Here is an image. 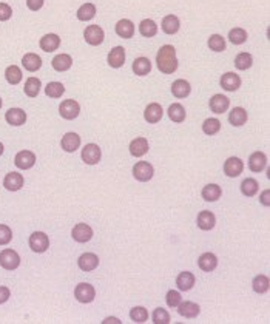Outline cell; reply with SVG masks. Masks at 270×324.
I'll list each match as a JSON object with an SVG mask.
<instances>
[{"mask_svg": "<svg viewBox=\"0 0 270 324\" xmlns=\"http://www.w3.org/2000/svg\"><path fill=\"white\" fill-rule=\"evenodd\" d=\"M156 65L162 74H173L178 70L176 50L173 45H164L156 54Z\"/></svg>", "mask_w": 270, "mask_h": 324, "instance_id": "cell-1", "label": "cell"}, {"mask_svg": "<svg viewBox=\"0 0 270 324\" xmlns=\"http://www.w3.org/2000/svg\"><path fill=\"white\" fill-rule=\"evenodd\" d=\"M155 175V169L150 162H145V160H139L138 164H134L133 167V176L136 181L139 182H147L153 178Z\"/></svg>", "mask_w": 270, "mask_h": 324, "instance_id": "cell-2", "label": "cell"}, {"mask_svg": "<svg viewBox=\"0 0 270 324\" xmlns=\"http://www.w3.org/2000/svg\"><path fill=\"white\" fill-rule=\"evenodd\" d=\"M0 266L7 270H16L20 266V256L13 249H5L0 252Z\"/></svg>", "mask_w": 270, "mask_h": 324, "instance_id": "cell-3", "label": "cell"}, {"mask_svg": "<svg viewBox=\"0 0 270 324\" xmlns=\"http://www.w3.org/2000/svg\"><path fill=\"white\" fill-rule=\"evenodd\" d=\"M30 247L36 253H44L50 247V239L44 232H34L30 236Z\"/></svg>", "mask_w": 270, "mask_h": 324, "instance_id": "cell-4", "label": "cell"}, {"mask_svg": "<svg viewBox=\"0 0 270 324\" xmlns=\"http://www.w3.org/2000/svg\"><path fill=\"white\" fill-rule=\"evenodd\" d=\"M84 37H85V42L91 47H97L103 42L105 39V33L99 25H90L85 28L84 31Z\"/></svg>", "mask_w": 270, "mask_h": 324, "instance_id": "cell-5", "label": "cell"}, {"mask_svg": "<svg viewBox=\"0 0 270 324\" xmlns=\"http://www.w3.org/2000/svg\"><path fill=\"white\" fill-rule=\"evenodd\" d=\"M79 113H80V105L76 102L74 99L64 100V102L59 105V114L67 120L76 119L79 116Z\"/></svg>", "mask_w": 270, "mask_h": 324, "instance_id": "cell-6", "label": "cell"}, {"mask_svg": "<svg viewBox=\"0 0 270 324\" xmlns=\"http://www.w3.org/2000/svg\"><path fill=\"white\" fill-rule=\"evenodd\" d=\"M74 296L79 302H84V304H88L91 302L96 296V290L91 284H87V282H80V284L76 286L74 289Z\"/></svg>", "mask_w": 270, "mask_h": 324, "instance_id": "cell-7", "label": "cell"}, {"mask_svg": "<svg viewBox=\"0 0 270 324\" xmlns=\"http://www.w3.org/2000/svg\"><path fill=\"white\" fill-rule=\"evenodd\" d=\"M14 164L20 170H28L36 164V154L30 150H22L19 151L14 157Z\"/></svg>", "mask_w": 270, "mask_h": 324, "instance_id": "cell-8", "label": "cell"}, {"mask_svg": "<svg viewBox=\"0 0 270 324\" xmlns=\"http://www.w3.org/2000/svg\"><path fill=\"white\" fill-rule=\"evenodd\" d=\"M244 170V162L236 157V156H232L228 157L225 162H224V173L228 176V178H236L242 173Z\"/></svg>", "mask_w": 270, "mask_h": 324, "instance_id": "cell-9", "label": "cell"}, {"mask_svg": "<svg viewBox=\"0 0 270 324\" xmlns=\"http://www.w3.org/2000/svg\"><path fill=\"white\" fill-rule=\"evenodd\" d=\"M100 156H102L100 148L96 144H87L82 148V160L88 166H96L100 160Z\"/></svg>", "mask_w": 270, "mask_h": 324, "instance_id": "cell-10", "label": "cell"}, {"mask_svg": "<svg viewBox=\"0 0 270 324\" xmlns=\"http://www.w3.org/2000/svg\"><path fill=\"white\" fill-rule=\"evenodd\" d=\"M71 236H73V239L76 242H88L93 238V229L88 224L80 222V224H77V226L73 227Z\"/></svg>", "mask_w": 270, "mask_h": 324, "instance_id": "cell-11", "label": "cell"}, {"mask_svg": "<svg viewBox=\"0 0 270 324\" xmlns=\"http://www.w3.org/2000/svg\"><path fill=\"white\" fill-rule=\"evenodd\" d=\"M219 85L225 91H236L241 87V77L235 73H225L219 79Z\"/></svg>", "mask_w": 270, "mask_h": 324, "instance_id": "cell-12", "label": "cell"}, {"mask_svg": "<svg viewBox=\"0 0 270 324\" xmlns=\"http://www.w3.org/2000/svg\"><path fill=\"white\" fill-rule=\"evenodd\" d=\"M267 167V156L262 151H255L248 157V169L253 173H261Z\"/></svg>", "mask_w": 270, "mask_h": 324, "instance_id": "cell-13", "label": "cell"}, {"mask_svg": "<svg viewBox=\"0 0 270 324\" xmlns=\"http://www.w3.org/2000/svg\"><path fill=\"white\" fill-rule=\"evenodd\" d=\"M7 122L13 127H20L27 122V113L22 108H10L5 114Z\"/></svg>", "mask_w": 270, "mask_h": 324, "instance_id": "cell-14", "label": "cell"}, {"mask_svg": "<svg viewBox=\"0 0 270 324\" xmlns=\"http://www.w3.org/2000/svg\"><path fill=\"white\" fill-rule=\"evenodd\" d=\"M77 264H79L80 270L93 272L99 266V256L96 253H84L77 259Z\"/></svg>", "mask_w": 270, "mask_h": 324, "instance_id": "cell-15", "label": "cell"}, {"mask_svg": "<svg viewBox=\"0 0 270 324\" xmlns=\"http://www.w3.org/2000/svg\"><path fill=\"white\" fill-rule=\"evenodd\" d=\"M107 62L111 68H120L125 64V50L122 47H114L107 57Z\"/></svg>", "mask_w": 270, "mask_h": 324, "instance_id": "cell-16", "label": "cell"}, {"mask_svg": "<svg viewBox=\"0 0 270 324\" xmlns=\"http://www.w3.org/2000/svg\"><path fill=\"white\" fill-rule=\"evenodd\" d=\"M60 145L67 153H73L80 147V136L77 133H73V131L67 133V134H64V137H62Z\"/></svg>", "mask_w": 270, "mask_h": 324, "instance_id": "cell-17", "label": "cell"}, {"mask_svg": "<svg viewBox=\"0 0 270 324\" xmlns=\"http://www.w3.org/2000/svg\"><path fill=\"white\" fill-rule=\"evenodd\" d=\"M4 186L7 190L10 192H17L24 187V176L20 173H16V172H11L5 176L4 179Z\"/></svg>", "mask_w": 270, "mask_h": 324, "instance_id": "cell-18", "label": "cell"}, {"mask_svg": "<svg viewBox=\"0 0 270 324\" xmlns=\"http://www.w3.org/2000/svg\"><path fill=\"white\" fill-rule=\"evenodd\" d=\"M176 309H178L179 315L184 318H196L199 315V310H201L199 306L193 301H184V302L181 301Z\"/></svg>", "mask_w": 270, "mask_h": 324, "instance_id": "cell-19", "label": "cell"}, {"mask_svg": "<svg viewBox=\"0 0 270 324\" xmlns=\"http://www.w3.org/2000/svg\"><path fill=\"white\" fill-rule=\"evenodd\" d=\"M162 116H164V110L156 102L147 105V108H145V111H144V117H145V120H147L149 124H158L159 120L162 119Z\"/></svg>", "mask_w": 270, "mask_h": 324, "instance_id": "cell-20", "label": "cell"}, {"mask_svg": "<svg viewBox=\"0 0 270 324\" xmlns=\"http://www.w3.org/2000/svg\"><path fill=\"white\" fill-rule=\"evenodd\" d=\"M130 154L134 157H142L149 151V140L145 137H136L130 142Z\"/></svg>", "mask_w": 270, "mask_h": 324, "instance_id": "cell-21", "label": "cell"}, {"mask_svg": "<svg viewBox=\"0 0 270 324\" xmlns=\"http://www.w3.org/2000/svg\"><path fill=\"white\" fill-rule=\"evenodd\" d=\"M228 107H230V99H228L227 96H224V94H215L210 99V108L216 114H221V113L227 111Z\"/></svg>", "mask_w": 270, "mask_h": 324, "instance_id": "cell-22", "label": "cell"}, {"mask_svg": "<svg viewBox=\"0 0 270 324\" xmlns=\"http://www.w3.org/2000/svg\"><path fill=\"white\" fill-rule=\"evenodd\" d=\"M116 34L122 39H131L134 36V24L128 19H122L116 24Z\"/></svg>", "mask_w": 270, "mask_h": 324, "instance_id": "cell-23", "label": "cell"}, {"mask_svg": "<svg viewBox=\"0 0 270 324\" xmlns=\"http://www.w3.org/2000/svg\"><path fill=\"white\" fill-rule=\"evenodd\" d=\"M195 275L192 272H181L176 278V286L179 290L187 292V290H192L195 286Z\"/></svg>", "mask_w": 270, "mask_h": 324, "instance_id": "cell-24", "label": "cell"}, {"mask_svg": "<svg viewBox=\"0 0 270 324\" xmlns=\"http://www.w3.org/2000/svg\"><path fill=\"white\" fill-rule=\"evenodd\" d=\"M198 266H199V269L204 270V272H213V270L216 269V266H218V258H216L213 253L207 252V253H204V255L199 256Z\"/></svg>", "mask_w": 270, "mask_h": 324, "instance_id": "cell-25", "label": "cell"}, {"mask_svg": "<svg viewBox=\"0 0 270 324\" xmlns=\"http://www.w3.org/2000/svg\"><path fill=\"white\" fill-rule=\"evenodd\" d=\"M181 28V22H179V19L175 16V14H169V16H165L162 19V31L165 34H176Z\"/></svg>", "mask_w": 270, "mask_h": 324, "instance_id": "cell-26", "label": "cell"}, {"mask_svg": "<svg viewBox=\"0 0 270 324\" xmlns=\"http://www.w3.org/2000/svg\"><path fill=\"white\" fill-rule=\"evenodd\" d=\"M216 224V218L212 212L209 210H202L198 215V227L201 230H212Z\"/></svg>", "mask_w": 270, "mask_h": 324, "instance_id": "cell-27", "label": "cell"}, {"mask_svg": "<svg viewBox=\"0 0 270 324\" xmlns=\"http://www.w3.org/2000/svg\"><path fill=\"white\" fill-rule=\"evenodd\" d=\"M60 47V37L57 34H45L40 39V48L45 53H53Z\"/></svg>", "mask_w": 270, "mask_h": 324, "instance_id": "cell-28", "label": "cell"}, {"mask_svg": "<svg viewBox=\"0 0 270 324\" xmlns=\"http://www.w3.org/2000/svg\"><path fill=\"white\" fill-rule=\"evenodd\" d=\"M190 91H192L190 84L187 82V80H184V79H178V80H175L173 85H172V93H173V96H175V97H178V99H184V97H187V96L190 94Z\"/></svg>", "mask_w": 270, "mask_h": 324, "instance_id": "cell-29", "label": "cell"}, {"mask_svg": "<svg viewBox=\"0 0 270 324\" xmlns=\"http://www.w3.org/2000/svg\"><path fill=\"white\" fill-rule=\"evenodd\" d=\"M53 68L56 70V71H59V73H64V71H67V70H70L71 68V65H73V59H71V56L70 54H57L54 59H53Z\"/></svg>", "mask_w": 270, "mask_h": 324, "instance_id": "cell-30", "label": "cell"}, {"mask_svg": "<svg viewBox=\"0 0 270 324\" xmlns=\"http://www.w3.org/2000/svg\"><path fill=\"white\" fill-rule=\"evenodd\" d=\"M22 65H24V68L27 70V71H31V73H34V71H37L40 67H42V59H40L37 54H34V53H28V54H25L24 57H22Z\"/></svg>", "mask_w": 270, "mask_h": 324, "instance_id": "cell-31", "label": "cell"}, {"mask_svg": "<svg viewBox=\"0 0 270 324\" xmlns=\"http://www.w3.org/2000/svg\"><path fill=\"white\" fill-rule=\"evenodd\" d=\"M247 111L242 108V107H235L230 114H228V122H230L232 125L235 127H241L247 122Z\"/></svg>", "mask_w": 270, "mask_h": 324, "instance_id": "cell-32", "label": "cell"}, {"mask_svg": "<svg viewBox=\"0 0 270 324\" xmlns=\"http://www.w3.org/2000/svg\"><path fill=\"white\" fill-rule=\"evenodd\" d=\"M133 71L138 76H147L152 71V62L147 57H138L133 62Z\"/></svg>", "mask_w": 270, "mask_h": 324, "instance_id": "cell-33", "label": "cell"}, {"mask_svg": "<svg viewBox=\"0 0 270 324\" xmlns=\"http://www.w3.org/2000/svg\"><path fill=\"white\" fill-rule=\"evenodd\" d=\"M259 190V186H258V181L253 179V178H247L242 181V184H241V192L244 196H248V198H252L258 193Z\"/></svg>", "mask_w": 270, "mask_h": 324, "instance_id": "cell-34", "label": "cell"}, {"mask_svg": "<svg viewBox=\"0 0 270 324\" xmlns=\"http://www.w3.org/2000/svg\"><path fill=\"white\" fill-rule=\"evenodd\" d=\"M221 187L216 186V184H209V186H205L202 189V198L207 201V202H215L221 198Z\"/></svg>", "mask_w": 270, "mask_h": 324, "instance_id": "cell-35", "label": "cell"}, {"mask_svg": "<svg viewBox=\"0 0 270 324\" xmlns=\"http://www.w3.org/2000/svg\"><path fill=\"white\" fill-rule=\"evenodd\" d=\"M139 33L144 37H155L158 34V25L153 22L152 19H144L139 25Z\"/></svg>", "mask_w": 270, "mask_h": 324, "instance_id": "cell-36", "label": "cell"}, {"mask_svg": "<svg viewBox=\"0 0 270 324\" xmlns=\"http://www.w3.org/2000/svg\"><path fill=\"white\" fill-rule=\"evenodd\" d=\"M40 87H42V84H40V79H37V77H28L24 91H25V94L28 97H36L40 93Z\"/></svg>", "mask_w": 270, "mask_h": 324, "instance_id": "cell-37", "label": "cell"}, {"mask_svg": "<svg viewBox=\"0 0 270 324\" xmlns=\"http://www.w3.org/2000/svg\"><path fill=\"white\" fill-rule=\"evenodd\" d=\"M167 113H169V117L176 124H181L185 120V108L181 104H172Z\"/></svg>", "mask_w": 270, "mask_h": 324, "instance_id": "cell-38", "label": "cell"}, {"mask_svg": "<svg viewBox=\"0 0 270 324\" xmlns=\"http://www.w3.org/2000/svg\"><path fill=\"white\" fill-rule=\"evenodd\" d=\"M96 16V7L93 4H84L77 10V19L82 22H88Z\"/></svg>", "mask_w": 270, "mask_h": 324, "instance_id": "cell-39", "label": "cell"}, {"mask_svg": "<svg viewBox=\"0 0 270 324\" xmlns=\"http://www.w3.org/2000/svg\"><path fill=\"white\" fill-rule=\"evenodd\" d=\"M252 65H253V57L248 53H239L235 59V67L241 71L248 70Z\"/></svg>", "mask_w": 270, "mask_h": 324, "instance_id": "cell-40", "label": "cell"}, {"mask_svg": "<svg viewBox=\"0 0 270 324\" xmlns=\"http://www.w3.org/2000/svg\"><path fill=\"white\" fill-rule=\"evenodd\" d=\"M5 77L8 80V84L17 85V84H20V80H22V71H20V68L17 65H10L5 70Z\"/></svg>", "mask_w": 270, "mask_h": 324, "instance_id": "cell-41", "label": "cell"}, {"mask_svg": "<svg viewBox=\"0 0 270 324\" xmlns=\"http://www.w3.org/2000/svg\"><path fill=\"white\" fill-rule=\"evenodd\" d=\"M65 93V87L64 84H60V82H50L45 88V94L48 97H53V99H59L62 97Z\"/></svg>", "mask_w": 270, "mask_h": 324, "instance_id": "cell-42", "label": "cell"}, {"mask_svg": "<svg viewBox=\"0 0 270 324\" xmlns=\"http://www.w3.org/2000/svg\"><path fill=\"white\" fill-rule=\"evenodd\" d=\"M228 40H230L233 45H242L247 40V31L242 28H233L228 33Z\"/></svg>", "mask_w": 270, "mask_h": 324, "instance_id": "cell-43", "label": "cell"}, {"mask_svg": "<svg viewBox=\"0 0 270 324\" xmlns=\"http://www.w3.org/2000/svg\"><path fill=\"white\" fill-rule=\"evenodd\" d=\"M221 130V122L218 119H205L204 120V124H202V131L205 134H209V136H213L216 134L218 131Z\"/></svg>", "mask_w": 270, "mask_h": 324, "instance_id": "cell-44", "label": "cell"}, {"mask_svg": "<svg viewBox=\"0 0 270 324\" xmlns=\"http://www.w3.org/2000/svg\"><path fill=\"white\" fill-rule=\"evenodd\" d=\"M209 48L210 50H213V51H216V53H221V51H225V40H224V37L222 36H219V34H213V36H210L209 37Z\"/></svg>", "mask_w": 270, "mask_h": 324, "instance_id": "cell-45", "label": "cell"}, {"mask_svg": "<svg viewBox=\"0 0 270 324\" xmlns=\"http://www.w3.org/2000/svg\"><path fill=\"white\" fill-rule=\"evenodd\" d=\"M253 290L256 293H265L268 290V278L265 275H258L253 279Z\"/></svg>", "mask_w": 270, "mask_h": 324, "instance_id": "cell-46", "label": "cell"}, {"mask_svg": "<svg viewBox=\"0 0 270 324\" xmlns=\"http://www.w3.org/2000/svg\"><path fill=\"white\" fill-rule=\"evenodd\" d=\"M152 319L155 324H169L170 322V313L165 309H155L152 313Z\"/></svg>", "mask_w": 270, "mask_h": 324, "instance_id": "cell-47", "label": "cell"}, {"mask_svg": "<svg viewBox=\"0 0 270 324\" xmlns=\"http://www.w3.org/2000/svg\"><path fill=\"white\" fill-rule=\"evenodd\" d=\"M130 318L134 322H145L149 319V310L145 307H133L130 310Z\"/></svg>", "mask_w": 270, "mask_h": 324, "instance_id": "cell-48", "label": "cell"}, {"mask_svg": "<svg viewBox=\"0 0 270 324\" xmlns=\"http://www.w3.org/2000/svg\"><path fill=\"white\" fill-rule=\"evenodd\" d=\"M165 299H167V306H169V307L176 309L178 304L182 301V296H181V293L176 292V290H169V292H167V296H165Z\"/></svg>", "mask_w": 270, "mask_h": 324, "instance_id": "cell-49", "label": "cell"}, {"mask_svg": "<svg viewBox=\"0 0 270 324\" xmlns=\"http://www.w3.org/2000/svg\"><path fill=\"white\" fill-rule=\"evenodd\" d=\"M13 239V232L8 226L0 224V246H7Z\"/></svg>", "mask_w": 270, "mask_h": 324, "instance_id": "cell-50", "label": "cell"}, {"mask_svg": "<svg viewBox=\"0 0 270 324\" xmlns=\"http://www.w3.org/2000/svg\"><path fill=\"white\" fill-rule=\"evenodd\" d=\"M13 16V10L8 4H0V22H7Z\"/></svg>", "mask_w": 270, "mask_h": 324, "instance_id": "cell-51", "label": "cell"}, {"mask_svg": "<svg viewBox=\"0 0 270 324\" xmlns=\"http://www.w3.org/2000/svg\"><path fill=\"white\" fill-rule=\"evenodd\" d=\"M27 7L31 11H39L44 7V0H27Z\"/></svg>", "mask_w": 270, "mask_h": 324, "instance_id": "cell-52", "label": "cell"}, {"mask_svg": "<svg viewBox=\"0 0 270 324\" xmlns=\"http://www.w3.org/2000/svg\"><path fill=\"white\" fill-rule=\"evenodd\" d=\"M11 296V292L8 287L5 286H0V304H4V302H7Z\"/></svg>", "mask_w": 270, "mask_h": 324, "instance_id": "cell-53", "label": "cell"}, {"mask_svg": "<svg viewBox=\"0 0 270 324\" xmlns=\"http://www.w3.org/2000/svg\"><path fill=\"white\" fill-rule=\"evenodd\" d=\"M259 201H261V204H262V206L268 207V206H270V190H264V192L261 193Z\"/></svg>", "mask_w": 270, "mask_h": 324, "instance_id": "cell-54", "label": "cell"}, {"mask_svg": "<svg viewBox=\"0 0 270 324\" xmlns=\"http://www.w3.org/2000/svg\"><path fill=\"white\" fill-rule=\"evenodd\" d=\"M102 322H103V324H107V322H116V324H119L120 321H119L117 318H105Z\"/></svg>", "mask_w": 270, "mask_h": 324, "instance_id": "cell-55", "label": "cell"}, {"mask_svg": "<svg viewBox=\"0 0 270 324\" xmlns=\"http://www.w3.org/2000/svg\"><path fill=\"white\" fill-rule=\"evenodd\" d=\"M4 151H5V147H4V144H2V142H0V156L4 154Z\"/></svg>", "mask_w": 270, "mask_h": 324, "instance_id": "cell-56", "label": "cell"}, {"mask_svg": "<svg viewBox=\"0 0 270 324\" xmlns=\"http://www.w3.org/2000/svg\"><path fill=\"white\" fill-rule=\"evenodd\" d=\"M2 104H4V102H2V97H0V108H2Z\"/></svg>", "mask_w": 270, "mask_h": 324, "instance_id": "cell-57", "label": "cell"}]
</instances>
